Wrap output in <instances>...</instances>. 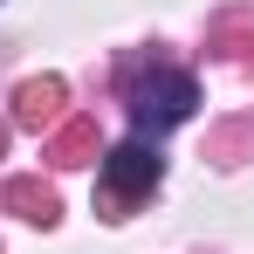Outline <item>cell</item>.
Here are the masks:
<instances>
[{
    "mask_svg": "<svg viewBox=\"0 0 254 254\" xmlns=\"http://www.w3.org/2000/svg\"><path fill=\"white\" fill-rule=\"evenodd\" d=\"M192 103H199V83L186 69H151L144 83H130V124L144 130V137H158V130L186 124Z\"/></svg>",
    "mask_w": 254,
    "mask_h": 254,
    "instance_id": "1",
    "label": "cell"
},
{
    "mask_svg": "<svg viewBox=\"0 0 254 254\" xmlns=\"http://www.w3.org/2000/svg\"><path fill=\"white\" fill-rule=\"evenodd\" d=\"M158 179H165V158H158V144H144V137L103 151V213L124 220V206H130V199H144Z\"/></svg>",
    "mask_w": 254,
    "mask_h": 254,
    "instance_id": "2",
    "label": "cell"
},
{
    "mask_svg": "<svg viewBox=\"0 0 254 254\" xmlns=\"http://www.w3.org/2000/svg\"><path fill=\"white\" fill-rule=\"evenodd\" d=\"M69 117V83L62 76H35V83L14 89V124L21 130H55Z\"/></svg>",
    "mask_w": 254,
    "mask_h": 254,
    "instance_id": "3",
    "label": "cell"
},
{
    "mask_svg": "<svg viewBox=\"0 0 254 254\" xmlns=\"http://www.w3.org/2000/svg\"><path fill=\"white\" fill-rule=\"evenodd\" d=\"M0 206L21 213V220H35V227H55L62 220V199H55V186H42V179H7L0 186Z\"/></svg>",
    "mask_w": 254,
    "mask_h": 254,
    "instance_id": "4",
    "label": "cell"
},
{
    "mask_svg": "<svg viewBox=\"0 0 254 254\" xmlns=\"http://www.w3.org/2000/svg\"><path fill=\"white\" fill-rule=\"evenodd\" d=\"M42 158L48 165H89V158H96V124H89V117H62V124L48 130V144H42Z\"/></svg>",
    "mask_w": 254,
    "mask_h": 254,
    "instance_id": "5",
    "label": "cell"
},
{
    "mask_svg": "<svg viewBox=\"0 0 254 254\" xmlns=\"http://www.w3.org/2000/svg\"><path fill=\"white\" fill-rule=\"evenodd\" d=\"M248 28H241V21H227V28H220V55H248Z\"/></svg>",
    "mask_w": 254,
    "mask_h": 254,
    "instance_id": "6",
    "label": "cell"
},
{
    "mask_svg": "<svg viewBox=\"0 0 254 254\" xmlns=\"http://www.w3.org/2000/svg\"><path fill=\"white\" fill-rule=\"evenodd\" d=\"M0 137H7V130H0Z\"/></svg>",
    "mask_w": 254,
    "mask_h": 254,
    "instance_id": "7",
    "label": "cell"
}]
</instances>
